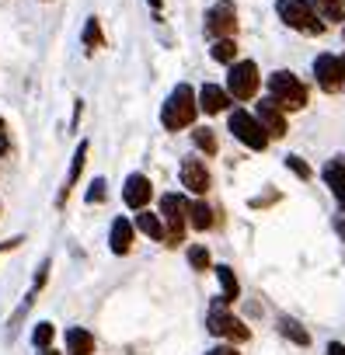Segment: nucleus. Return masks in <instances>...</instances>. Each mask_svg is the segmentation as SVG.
<instances>
[{"mask_svg": "<svg viewBox=\"0 0 345 355\" xmlns=\"http://www.w3.org/2000/svg\"><path fill=\"white\" fill-rule=\"evenodd\" d=\"M160 220H164V230H167V248H178L182 237H185V223H189V202L182 196H164L160 199Z\"/></svg>", "mask_w": 345, "mask_h": 355, "instance_id": "nucleus-4", "label": "nucleus"}, {"mask_svg": "<svg viewBox=\"0 0 345 355\" xmlns=\"http://www.w3.org/2000/svg\"><path fill=\"white\" fill-rule=\"evenodd\" d=\"M39 355H60V352H56V348H42Z\"/></svg>", "mask_w": 345, "mask_h": 355, "instance_id": "nucleus-33", "label": "nucleus"}, {"mask_svg": "<svg viewBox=\"0 0 345 355\" xmlns=\"http://www.w3.org/2000/svg\"><path fill=\"white\" fill-rule=\"evenodd\" d=\"M269 98L286 112H300L303 105H307V87L293 77V73H286V70H279V73H272L269 77Z\"/></svg>", "mask_w": 345, "mask_h": 355, "instance_id": "nucleus-3", "label": "nucleus"}, {"mask_svg": "<svg viewBox=\"0 0 345 355\" xmlns=\"http://www.w3.org/2000/svg\"><path fill=\"white\" fill-rule=\"evenodd\" d=\"M258 84H262V77H258V67H255L251 60H244V63H230V73H227V94H230L234 101H248V98H255Z\"/></svg>", "mask_w": 345, "mask_h": 355, "instance_id": "nucleus-6", "label": "nucleus"}, {"mask_svg": "<svg viewBox=\"0 0 345 355\" xmlns=\"http://www.w3.org/2000/svg\"><path fill=\"white\" fill-rule=\"evenodd\" d=\"M279 334L289 338V341H296V345H310V334H307L293 317H279Z\"/></svg>", "mask_w": 345, "mask_h": 355, "instance_id": "nucleus-22", "label": "nucleus"}, {"mask_svg": "<svg viewBox=\"0 0 345 355\" xmlns=\"http://www.w3.org/2000/svg\"><path fill=\"white\" fill-rule=\"evenodd\" d=\"M314 77H317L321 91L335 94L345 84V60H338V56H317L314 60Z\"/></svg>", "mask_w": 345, "mask_h": 355, "instance_id": "nucleus-9", "label": "nucleus"}, {"mask_svg": "<svg viewBox=\"0 0 345 355\" xmlns=\"http://www.w3.org/2000/svg\"><path fill=\"white\" fill-rule=\"evenodd\" d=\"M189 265H192L196 272H206V268L213 265V258H210V251H206L203 244H196V248H189Z\"/></svg>", "mask_w": 345, "mask_h": 355, "instance_id": "nucleus-25", "label": "nucleus"}, {"mask_svg": "<svg viewBox=\"0 0 345 355\" xmlns=\"http://www.w3.org/2000/svg\"><path fill=\"white\" fill-rule=\"evenodd\" d=\"M217 279H220V286H224V300H227V303H230V300H237L241 282H237L234 268H230V265H217Z\"/></svg>", "mask_w": 345, "mask_h": 355, "instance_id": "nucleus-20", "label": "nucleus"}, {"mask_svg": "<svg viewBox=\"0 0 345 355\" xmlns=\"http://www.w3.org/2000/svg\"><path fill=\"white\" fill-rule=\"evenodd\" d=\"M206 327H210L213 334L227 338V341H248V338H251V331L227 310V300H224V296L213 300V310H210V317H206Z\"/></svg>", "mask_w": 345, "mask_h": 355, "instance_id": "nucleus-5", "label": "nucleus"}, {"mask_svg": "<svg viewBox=\"0 0 345 355\" xmlns=\"http://www.w3.org/2000/svg\"><path fill=\"white\" fill-rule=\"evenodd\" d=\"M153 196V185H150V178L146 174H129L126 178V189H122V202L129 209H143Z\"/></svg>", "mask_w": 345, "mask_h": 355, "instance_id": "nucleus-11", "label": "nucleus"}, {"mask_svg": "<svg viewBox=\"0 0 345 355\" xmlns=\"http://www.w3.org/2000/svg\"><path fill=\"white\" fill-rule=\"evenodd\" d=\"M237 32V11L230 0H220L206 11V35L210 39H230Z\"/></svg>", "mask_w": 345, "mask_h": 355, "instance_id": "nucleus-8", "label": "nucleus"}, {"mask_svg": "<svg viewBox=\"0 0 345 355\" xmlns=\"http://www.w3.org/2000/svg\"><path fill=\"white\" fill-rule=\"evenodd\" d=\"M136 227H140L146 237H153V241H164V237H167V230H164V220H160L157 213H146V209H140V216H136Z\"/></svg>", "mask_w": 345, "mask_h": 355, "instance_id": "nucleus-18", "label": "nucleus"}, {"mask_svg": "<svg viewBox=\"0 0 345 355\" xmlns=\"http://www.w3.org/2000/svg\"><path fill=\"white\" fill-rule=\"evenodd\" d=\"M196 112H199V98L192 94L189 84H178L160 108V122H164V129H185V125H192Z\"/></svg>", "mask_w": 345, "mask_h": 355, "instance_id": "nucleus-1", "label": "nucleus"}, {"mask_svg": "<svg viewBox=\"0 0 345 355\" xmlns=\"http://www.w3.org/2000/svg\"><path fill=\"white\" fill-rule=\"evenodd\" d=\"M213 60L230 67V63L237 60V46H234V39H217V42H213Z\"/></svg>", "mask_w": 345, "mask_h": 355, "instance_id": "nucleus-23", "label": "nucleus"}, {"mask_svg": "<svg viewBox=\"0 0 345 355\" xmlns=\"http://www.w3.org/2000/svg\"><path fill=\"white\" fill-rule=\"evenodd\" d=\"M328 355H345V345H338V341H331V345H328Z\"/></svg>", "mask_w": 345, "mask_h": 355, "instance_id": "nucleus-31", "label": "nucleus"}, {"mask_svg": "<svg viewBox=\"0 0 345 355\" xmlns=\"http://www.w3.org/2000/svg\"><path fill=\"white\" fill-rule=\"evenodd\" d=\"M112 251L115 254H129V248H133V223L126 220V216H119L115 223H112Z\"/></svg>", "mask_w": 345, "mask_h": 355, "instance_id": "nucleus-16", "label": "nucleus"}, {"mask_svg": "<svg viewBox=\"0 0 345 355\" xmlns=\"http://www.w3.org/2000/svg\"><path fill=\"white\" fill-rule=\"evenodd\" d=\"M189 223H192L196 230H210V227H213V209H210L203 199L192 202V206H189Z\"/></svg>", "mask_w": 345, "mask_h": 355, "instance_id": "nucleus-21", "label": "nucleus"}, {"mask_svg": "<svg viewBox=\"0 0 345 355\" xmlns=\"http://www.w3.org/2000/svg\"><path fill=\"white\" fill-rule=\"evenodd\" d=\"M324 182H328V189H331V196L342 202V209H345V157H335L328 167H324Z\"/></svg>", "mask_w": 345, "mask_h": 355, "instance_id": "nucleus-13", "label": "nucleus"}, {"mask_svg": "<svg viewBox=\"0 0 345 355\" xmlns=\"http://www.w3.org/2000/svg\"><path fill=\"white\" fill-rule=\"evenodd\" d=\"M335 230H338V234H342V241H345V216H338V220H335Z\"/></svg>", "mask_w": 345, "mask_h": 355, "instance_id": "nucleus-32", "label": "nucleus"}, {"mask_svg": "<svg viewBox=\"0 0 345 355\" xmlns=\"http://www.w3.org/2000/svg\"><path fill=\"white\" fill-rule=\"evenodd\" d=\"M276 11H279V18H283L289 28H296V32H303V35H321V32H324V21H317L321 15L310 8V0H279Z\"/></svg>", "mask_w": 345, "mask_h": 355, "instance_id": "nucleus-2", "label": "nucleus"}, {"mask_svg": "<svg viewBox=\"0 0 345 355\" xmlns=\"http://www.w3.org/2000/svg\"><path fill=\"white\" fill-rule=\"evenodd\" d=\"M53 334H56V327H53V324H35V331H32L35 348H49V345H53Z\"/></svg>", "mask_w": 345, "mask_h": 355, "instance_id": "nucleus-27", "label": "nucleus"}, {"mask_svg": "<svg viewBox=\"0 0 345 355\" xmlns=\"http://www.w3.org/2000/svg\"><path fill=\"white\" fill-rule=\"evenodd\" d=\"M310 8L324 21H345V0H310Z\"/></svg>", "mask_w": 345, "mask_h": 355, "instance_id": "nucleus-19", "label": "nucleus"}, {"mask_svg": "<svg viewBox=\"0 0 345 355\" xmlns=\"http://www.w3.org/2000/svg\"><path fill=\"white\" fill-rule=\"evenodd\" d=\"M84 160H87V143H81V146H77V153H74V160H70V174H67V182H63V189H60L56 206H63V202H67L70 189L77 185V178H81V171H84Z\"/></svg>", "mask_w": 345, "mask_h": 355, "instance_id": "nucleus-15", "label": "nucleus"}, {"mask_svg": "<svg viewBox=\"0 0 345 355\" xmlns=\"http://www.w3.org/2000/svg\"><path fill=\"white\" fill-rule=\"evenodd\" d=\"M255 119L262 122V129H265L269 136H283V132H286V115H283V108H279L272 98H265V101L255 105Z\"/></svg>", "mask_w": 345, "mask_h": 355, "instance_id": "nucleus-12", "label": "nucleus"}, {"mask_svg": "<svg viewBox=\"0 0 345 355\" xmlns=\"http://www.w3.org/2000/svg\"><path fill=\"white\" fill-rule=\"evenodd\" d=\"M98 46H101V25H98V18H87V25H84V49L94 53Z\"/></svg>", "mask_w": 345, "mask_h": 355, "instance_id": "nucleus-24", "label": "nucleus"}, {"mask_svg": "<svg viewBox=\"0 0 345 355\" xmlns=\"http://www.w3.org/2000/svg\"><path fill=\"white\" fill-rule=\"evenodd\" d=\"M67 348H70V355H91L94 352V338L84 327H70L67 331Z\"/></svg>", "mask_w": 345, "mask_h": 355, "instance_id": "nucleus-17", "label": "nucleus"}, {"mask_svg": "<svg viewBox=\"0 0 345 355\" xmlns=\"http://www.w3.org/2000/svg\"><path fill=\"white\" fill-rule=\"evenodd\" d=\"M206 355H237V348L234 345H220V348H210Z\"/></svg>", "mask_w": 345, "mask_h": 355, "instance_id": "nucleus-30", "label": "nucleus"}, {"mask_svg": "<svg viewBox=\"0 0 345 355\" xmlns=\"http://www.w3.org/2000/svg\"><path fill=\"white\" fill-rule=\"evenodd\" d=\"M101 199H105V178H94L87 189V202H101Z\"/></svg>", "mask_w": 345, "mask_h": 355, "instance_id": "nucleus-29", "label": "nucleus"}, {"mask_svg": "<svg viewBox=\"0 0 345 355\" xmlns=\"http://www.w3.org/2000/svg\"><path fill=\"white\" fill-rule=\"evenodd\" d=\"M227 105H230V94H227L224 87L203 84V91H199V108H203L206 115H217V112H224Z\"/></svg>", "mask_w": 345, "mask_h": 355, "instance_id": "nucleus-14", "label": "nucleus"}, {"mask_svg": "<svg viewBox=\"0 0 345 355\" xmlns=\"http://www.w3.org/2000/svg\"><path fill=\"white\" fill-rule=\"evenodd\" d=\"M192 143H196L203 153H217V136H213V129H196V132H192Z\"/></svg>", "mask_w": 345, "mask_h": 355, "instance_id": "nucleus-26", "label": "nucleus"}, {"mask_svg": "<svg viewBox=\"0 0 345 355\" xmlns=\"http://www.w3.org/2000/svg\"><path fill=\"white\" fill-rule=\"evenodd\" d=\"M227 125H230V132H234L248 150H265V146H269V132L262 129V122H258L255 115H248V112L234 108V112H230V119H227Z\"/></svg>", "mask_w": 345, "mask_h": 355, "instance_id": "nucleus-7", "label": "nucleus"}, {"mask_svg": "<svg viewBox=\"0 0 345 355\" xmlns=\"http://www.w3.org/2000/svg\"><path fill=\"white\" fill-rule=\"evenodd\" d=\"M178 174H182V185H185L192 196H206V192H210V171H206V160H199V157H185Z\"/></svg>", "mask_w": 345, "mask_h": 355, "instance_id": "nucleus-10", "label": "nucleus"}, {"mask_svg": "<svg viewBox=\"0 0 345 355\" xmlns=\"http://www.w3.org/2000/svg\"><path fill=\"white\" fill-rule=\"evenodd\" d=\"M160 4H164V0H150V8H153V11H157V8H160Z\"/></svg>", "mask_w": 345, "mask_h": 355, "instance_id": "nucleus-34", "label": "nucleus"}, {"mask_svg": "<svg viewBox=\"0 0 345 355\" xmlns=\"http://www.w3.org/2000/svg\"><path fill=\"white\" fill-rule=\"evenodd\" d=\"M286 167L300 178V182H310V167L303 164V157H293V153H289V157H286Z\"/></svg>", "mask_w": 345, "mask_h": 355, "instance_id": "nucleus-28", "label": "nucleus"}, {"mask_svg": "<svg viewBox=\"0 0 345 355\" xmlns=\"http://www.w3.org/2000/svg\"><path fill=\"white\" fill-rule=\"evenodd\" d=\"M0 132H4V119H0Z\"/></svg>", "mask_w": 345, "mask_h": 355, "instance_id": "nucleus-35", "label": "nucleus"}]
</instances>
